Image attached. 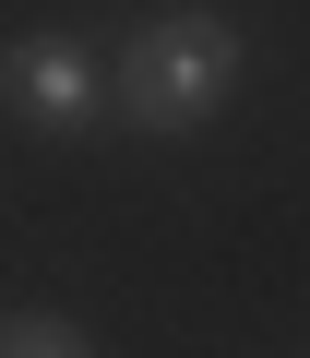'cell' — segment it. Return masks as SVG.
<instances>
[{"mask_svg": "<svg viewBox=\"0 0 310 358\" xmlns=\"http://www.w3.org/2000/svg\"><path fill=\"white\" fill-rule=\"evenodd\" d=\"M239 72H251V48H239L227 13H155V24L119 36L108 96H119V120H143V131H203V120L239 96Z\"/></svg>", "mask_w": 310, "mask_h": 358, "instance_id": "cell-1", "label": "cell"}, {"mask_svg": "<svg viewBox=\"0 0 310 358\" xmlns=\"http://www.w3.org/2000/svg\"><path fill=\"white\" fill-rule=\"evenodd\" d=\"M0 96H13L36 131H84L108 84H96V60L72 36H13V48H0Z\"/></svg>", "mask_w": 310, "mask_h": 358, "instance_id": "cell-2", "label": "cell"}, {"mask_svg": "<svg viewBox=\"0 0 310 358\" xmlns=\"http://www.w3.org/2000/svg\"><path fill=\"white\" fill-rule=\"evenodd\" d=\"M0 358H96V346H84V322H60V310H0Z\"/></svg>", "mask_w": 310, "mask_h": 358, "instance_id": "cell-3", "label": "cell"}]
</instances>
